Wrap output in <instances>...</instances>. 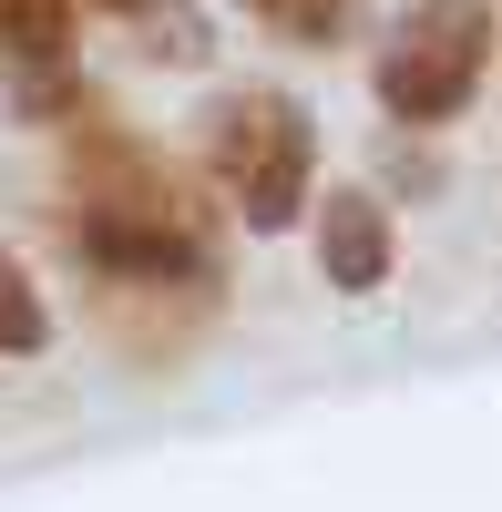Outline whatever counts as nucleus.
<instances>
[{
    "instance_id": "nucleus-5",
    "label": "nucleus",
    "mask_w": 502,
    "mask_h": 512,
    "mask_svg": "<svg viewBox=\"0 0 502 512\" xmlns=\"http://www.w3.org/2000/svg\"><path fill=\"white\" fill-rule=\"evenodd\" d=\"M41 349H52V308L31 297L21 256H0V359H41Z\"/></svg>"
},
{
    "instance_id": "nucleus-6",
    "label": "nucleus",
    "mask_w": 502,
    "mask_h": 512,
    "mask_svg": "<svg viewBox=\"0 0 502 512\" xmlns=\"http://www.w3.org/2000/svg\"><path fill=\"white\" fill-rule=\"evenodd\" d=\"M246 11H257V21H277V31H298V41H328L349 0H246Z\"/></svg>"
},
{
    "instance_id": "nucleus-1",
    "label": "nucleus",
    "mask_w": 502,
    "mask_h": 512,
    "mask_svg": "<svg viewBox=\"0 0 502 512\" xmlns=\"http://www.w3.org/2000/svg\"><path fill=\"white\" fill-rule=\"evenodd\" d=\"M482 62H492L482 0H410L400 31L380 41V62H369V93H380L390 123H451L482 93Z\"/></svg>"
},
{
    "instance_id": "nucleus-2",
    "label": "nucleus",
    "mask_w": 502,
    "mask_h": 512,
    "mask_svg": "<svg viewBox=\"0 0 502 512\" xmlns=\"http://www.w3.org/2000/svg\"><path fill=\"white\" fill-rule=\"evenodd\" d=\"M205 154H216V185L236 195L246 236H287V226H298L318 134H308V113L287 103V93H236V103H216Z\"/></svg>"
},
{
    "instance_id": "nucleus-3",
    "label": "nucleus",
    "mask_w": 502,
    "mask_h": 512,
    "mask_svg": "<svg viewBox=\"0 0 502 512\" xmlns=\"http://www.w3.org/2000/svg\"><path fill=\"white\" fill-rule=\"evenodd\" d=\"M390 256H400V236H390V205L380 195H359V185L318 195V277L339 297H369L390 277Z\"/></svg>"
},
{
    "instance_id": "nucleus-4",
    "label": "nucleus",
    "mask_w": 502,
    "mask_h": 512,
    "mask_svg": "<svg viewBox=\"0 0 502 512\" xmlns=\"http://www.w3.org/2000/svg\"><path fill=\"white\" fill-rule=\"evenodd\" d=\"M0 52H11L21 113L72 103V0H0Z\"/></svg>"
}]
</instances>
